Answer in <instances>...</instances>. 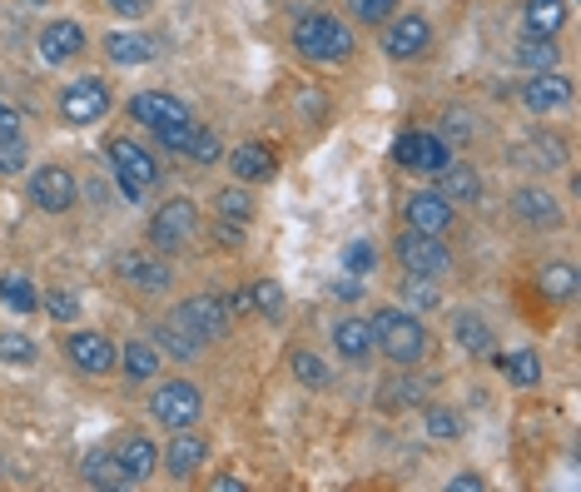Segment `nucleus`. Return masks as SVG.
Listing matches in <instances>:
<instances>
[{"mask_svg": "<svg viewBox=\"0 0 581 492\" xmlns=\"http://www.w3.org/2000/svg\"><path fill=\"white\" fill-rule=\"evenodd\" d=\"M368 328H372V349L388 353V364H397V368H418L432 353L422 318L403 314V308H378V314L368 318Z\"/></svg>", "mask_w": 581, "mask_h": 492, "instance_id": "obj_1", "label": "nucleus"}, {"mask_svg": "<svg viewBox=\"0 0 581 492\" xmlns=\"http://www.w3.org/2000/svg\"><path fill=\"white\" fill-rule=\"evenodd\" d=\"M293 50H299L303 60H343V55H353V36L338 15H303V21L293 25Z\"/></svg>", "mask_w": 581, "mask_h": 492, "instance_id": "obj_2", "label": "nucleus"}, {"mask_svg": "<svg viewBox=\"0 0 581 492\" xmlns=\"http://www.w3.org/2000/svg\"><path fill=\"white\" fill-rule=\"evenodd\" d=\"M110 164H115V179L119 189H125V200H150V189L160 185V164H154V154L144 150V144L135 140H110Z\"/></svg>", "mask_w": 581, "mask_h": 492, "instance_id": "obj_3", "label": "nucleus"}, {"mask_svg": "<svg viewBox=\"0 0 581 492\" xmlns=\"http://www.w3.org/2000/svg\"><path fill=\"white\" fill-rule=\"evenodd\" d=\"M199 235V210L194 200H169L154 210L150 219V244L160 249V254H179V249H189V239Z\"/></svg>", "mask_w": 581, "mask_h": 492, "instance_id": "obj_4", "label": "nucleus"}, {"mask_svg": "<svg viewBox=\"0 0 581 492\" xmlns=\"http://www.w3.org/2000/svg\"><path fill=\"white\" fill-rule=\"evenodd\" d=\"M397 264L407 274H422V279H442L453 269V254L442 244V235H422V229H407L397 235Z\"/></svg>", "mask_w": 581, "mask_h": 492, "instance_id": "obj_5", "label": "nucleus"}, {"mask_svg": "<svg viewBox=\"0 0 581 492\" xmlns=\"http://www.w3.org/2000/svg\"><path fill=\"white\" fill-rule=\"evenodd\" d=\"M393 160L403 169H418V175H438V169L453 164V144L442 135H428V129H403L393 144Z\"/></svg>", "mask_w": 581, "mask_h": 492, "instance_id": "obj_6", "label": "nucleus"}, {"mask_svg": "<svg viewBox=\"0 0 581 492\" xmlns=\"http://www.w3.org/2000/svg\"><path fill=\"white\" fill-rule=\"evenodd\" d=\"M169 324H179L189 339H199V343H214V339H224V328H229V308H224V299H214V293H194V299H185V304L175 308Z\"/></svg>", "mask_w": 581, "mask_h": 492, "instance_id": "obj_7", "label": "nucleus"}, {"mask_svg": "<svg viewBox=\"0 0 581 492\" xmlns=\"http://www.w3.org/2000/svg\"><path fill=\"white\" fill-rule=\"evenodd\" d=\"M150 408L164 428H194L199 413H204V393H199L194 383H185V378H175V383H164L160 393H154Z\"/></svg>", "mask_w": 581, "mask_h": 492, "instance_id": "obj_8", "label": "nucleus"}, {"mask_svg": "<svg viewBox=\"0 0 581 492\" xmlns=\"http://www.w3.org/2000/svg\"><path fill=\"white\" fill-rule=\"evenodd\" d=\"M30 200H36V210H46V214H65V210H75V200H80V185H75L71 169L46 164V169L30 175Z\"/></svg>", "mask_w": 581, "mask_h": 492, "instance_id": "obj_9", "label": "nucleus"}, {"mask_svg": "<svg viewBox=\"0 0 581 492\" xmlns=\"http://www.w3.org/2000/svg\"><path fill=\"white\" fill-rule=\"evenodd\" d=\"M60 115L71 119V125H94V119H105V115H110V90H105V80H94V75L75 80L71 90L60 94Z\"/></svg>", "mask_w": 581, "mask_h": 492, "instance_id": "obj_10", "label": "nucleus"}, {"mask_svg": "<svg viewBox=\"0 0 581 492\" xmlns=\"http://www.w3.org/2000/svg\"><path fill=\"white\" fill-rule=\"evenodd\" d=\"M65 358H71L80 374L100 378V374H110V368L119 364V349L105 339V333H90V328H80V333H71V339H65Z\"/></svg>", "mask_w": 581, "mask_h": 492, "instance_id": "obj_11", "label": "nucleus"}, {"mask_svg": "<svg viewBox=\"0 0 581 492\" xmlns=\"http://www.w3.org/2000/svg\"><path fill=\"white\" fill-rule=\"evenodd\" d=\"M407 229H422V235H447L453 229V204L442 200L438 189H413L403 204Z\"/></svg>", "mask_w": 581, "mask_h": 492, "instance_id": "obj_12", "label": "nucleus"}, {"mask_svg": "<svg viewBox=\"0 0 581 492\" xmlns=\"http://www.w3.org/2000/svg\"><path fill=\"white\" fill-rule=\"evenodd\" d=\"M522 105L532 115H557L571 105V80L557 71H532V80L522 85Z\"/></svg>", "mask_w": 581, "mask_h": 492, "instance_id": "obj_13", "label": "nucleus"}, {"mask_svg": "<svg viewBox=\"0 0 581 492\" xmlns=\"http://www.w3.org/2000/svg\"><path fill=\"white\" fill-rule=\"evenodd\" d=\"M110 453L119 457V468L129 472V482H144L154 468H160V447L150 443V433H140V428H125V433L115 438V447Z\"/></svg>", "mask_w": 581, "mask_h": 492, "instance_id": "obj_14", "label": "nucleus"}, {"mask_svg": "<svg viewBox=\"0 0 581 492\" xmlns=\"http://www.w3.org/2000/svg\"><path fill=\"white\" fill-rule=\"evenodd\" d=\"M428 40H432L428 15H403V21L388 25L383 55H388V60H418L422 50H428Z\"/></svg>", "mask_w": 581, "mask_h": 492, "instance_id": "obj_15", "label": "nucleus"}, {"mask_svg": "<svg viewBox=\"0 0 581 492\" xmlns=\"http://www.w3.org/2000/svg\"><path fill=\"white\" fill-rule=\"evenodd\" d=\"M129 119H135V125H144L154 135L160 125L189 119V105H185V100H175V94H164V90H150V94H135V100H129Z\"/></svg>", "mask_w": 581, "mask_h": 492, "instance_id": "obj_16", "label": "nucleus"}, {"mask_svg": "<svg viewBox=\"0 0 581 492\" xmlns=\"http://www.w3.org/2000/svg\"><path fill=\"white\" fill-rule=\"evenodd\" d=\"M40 60L46 65H71L75 55L85 50V25H75V21H50L46 30H40Z\"/></svg>", "mask_w": 581, "mask_h": 492, "instance_id": "obj_17", "label": "nucleus"}, {"mask_svg": "<svg viewBox=\"0 0 581 492\" xmlns=\"http://www.w3.org/2000/svg\"><path fill=\"white\" fill-rule=\"evenodd\" d=\"M204 457H210V443H204V433H194V428H179L175 443H169V453H164V468H169V478L185 482L189 472L204 468Z\"/></svg>", "mask_w": 581, "mask_h": 492, "instance_id": "obj_18", "label": "nucleus"}, {"mask_svg": "<svg viewBox=\"0 0 581 492\" xmlns=\"http://www.w3.org/2000/svg\"><path fill=\"white\" fill-rule=\"evenodd\" d=\"M105 55L115 60V65H150V60L160 55V46H154V36H144V30H115V36H105Z\"/></svg>", "mask_w": 581, "mask_h": 492, "instance_id": "obj_19", "label": "nucleus"}, {"mask_svg": "<svg viewBox=\"0 0 581 492\" xmlns=\"http://www.w3.org/2000/svg\"><path fill=\"white\" fill-rule=\"evenodd\" d=\"M119 269H125V279L135 283L140 293H164L169 283H175V274H169V264H164V258L129 254V258H119Z\"/></svg>", "mask_w": 581, "mask_h": 492, "instance_id": "obj_20", "label": "nucleus"}, {"mask_svg": "<svg viewBox=\"0 0 581 492\" xmlns=\"http://www.w3.org/2000/svg\"><path fill=\"white\" fill-rule=\"evenodd\" d=\"M333 349L349 358V364H368L372 353V328L363 324V318H338L333 324Z\"/></svg>", "mask_w": 581, "mask_h": 492, "instance_id": "obj_21", "label": "nucleus"}, {"mask_svg": "<svg viewBox=\"0 0 581 492\" xmlns=\"http://www.w3.org/2000/svg\"><path fill=\"white\" fill-rule=\"evenodd\" d=\"M229 169L239 179H244V185H258V179H274V169H279V160H274V150H268V144H239V150L229 154Z\"/></svg>", "mask_w": 581, "mask_h": 492, "instance_id": "obj_22", "label": "nucleus"}, {"mask_svg": "<svg viewBox=\"0 0 581 492\" xmlns=\"http://www.w3.org/2000/svg\"><path fill=\"white\" fill-rule=\"evenodd\" d=\"M438 194L447 204H477L482 200V179L467 164H447V169H438Z\"/></svg>", "mask_w": 581, "mask_h": 492, "instance_id": "obj_23", "label": "nucleus"}, {"mask_svg": "<svg viewBox=\"0 0 581 492\" xmlns=\"http://www.w3.org/2000/svg\"><path fill=\"white\" fill-rule=\"evenodd\" d=\"M522 25H527V36H557L561 25H567V0H527Z\"/></svg>", "mask_w": 581, "mask_h": 492, "instance_id": "obj_24", "label": "nucleus"}, {"mask_svg": "<svg viewBox=\"0 0 581 492\" xmlns=\"http://www.w3.org/2000/svg\"><path fill=\"white\" fill-rule=\"evenodd\" d=\"M85 482L90 488H125L129 472L119 468V457L110 447H94V453H85Z\"/></svg>", "mask_w": 581, "mask_h": 492, "instance_id": "obj_25", "label": "nucleus"}, {"mask_svg": "<svg viewBox=\"0 0 581 492\" xmlns=\"http://www.w3.org/2000/svg\"><path fill=\"white\" fill-rule=\"evenodd\" d=\"M511 214L522 224H557L561 210L552 194H542V189H517V200H511Z\"/></svg>", "mask_w": 581, "mask_h": 492, "instance_id": "obj_26", "label": "nucleus"}, {"mask_svg": "<svg viewBox=\"0 0 581 492\" xmlns=\"http://www.w3.org/2000/svg\"><path fill=\"white\" fill-rule=\"evenodd\" d=\"M497 368L507 374V383H517V388H536V383H542V358H536L532 349L497 353Z\"/></svg>", "mask_w": 581, "mask_h": 492, "instance_id": "obj_27", "label": "nucleus"}, {"mask_svg": "<svg viewBox=\"0 0 581 492\" xmlns=\"http://www.w3.org/2000/svg\"><path fill=\"white\" fill-rule=\"evenodd\" d=\"M453 333L467 353H497V339H492V328L482 324V314H467L463 308V314L453 318Z\"/></svg>", "mask_w": 581, "mask_h": 492, "instance_id": "obj_28", "label": "nucleus"}, {"mask_svg": "<svg viewBox=\"0 0 581 492\" xmlns=\"http://www.w3.org/2000/svg\"><path fill=\"white\" fill-rule=\"evenodd\" d=\"M160 358H164V353L154 349L150 339H135L129 349H119V364H125V374L135 378V383H144V378L160 374Z\"/></svg>", "mask_w": 581, "mask_h": 492, "instance_id": "obj_29", "label": "nucleus"}, {"mask_svg": "<svg viewBox=\"0 0 581 492\" xmlns=\"http://www.w3.org/2000/svg\"><path fill=\"white\" fill-rule=\"evenodd\" d=\"M154 349H160V353H169V358H179V364H189V358H199V353H204V343H199V339H189V333H185V328H179V324H160V328H154Z\"/></svg>", "mask_w": 581, "mask_h": 492, "instance_id": "obj_30", "label": "nucleus"}, {"mask_svg": "<svg viewBox=\"0 0 581 492\" xmlns=\"http://www.w3.org/2000/svg\"><path fill=\"white\" fill-rule=\"evenodd\" d=\"M0 304H11L15 314H36L40 308V293L25 274H0Z\"/></svg>", "mask_w": 581, "mask_h": 492, "instance_id": "obj_31", "label": "nucleus"}, {"mask_svg": "<svg viewBox=\"0 0 581 492\" xmlns=\"http://www.w3.org/2000/svg\"><path fill=\"white\" fill-rule=\"evenodd\" d=\"M536 289H542L552 304H567L571 293H577V269H571V264H546V269L536 274Z\"/></svg>", "mask_w": 581, "mask_h": 492, "instance_id": "obj_32", "label": "nucleus"}, {"mask_svg": "<svg viewBox=\"0 0 581 492\" xmlns=\"http://www.w3.org/2000/svg\"><path fill=\"white\" fill-rule=\"evenodd\" d=\"M517 65H522V71H552V65H557L552 36H527L522 46H517Z\"/></svg>", "mask_w": 581, "mask_h": 492, "instance_id": "obj_33", "label": "nucleus"}, {"mask_svg": "<svg viewBox=\"0 0 581 492\" xmlns=\"http://www.w3.org/2000/svg\"><path fill=\"white\" fill-rule=\"evenodd\" d=\"M194 115L189 119H175V125H160L154 129V144H160V150H169V154H185L189 150V140H194Z\"/></svg>", "mask_w": 581, "mask_h": 492, "instance_id": "obj_34", "label": "nucleus"}, {"mask_svg": "<svg viewBox=\"0 0 581 492\" xmlns=\"http://www.w3.org/2000/svg\"><path fill=\"white\" fill-rule=\"evenodd\" d=\"M36 339H25V333H0V364H15V368H25V364H36Z\"/></svg>", "mask_w": 581, "mask_h": 492, "instance_id": "obj_35", "label": "nucleus"}, {"mask_svg": "<svg viewBox=\"0 0 581 492\" xmlns=\"http://www.w3.org/2000/svg\"><path fill=\"white\" fill-rule=\"evenodd\" d=\"M249 308H258L264 318H279L283 314V289L274 279H258L254 289H249Z\"/></svg>", "mask_w": 581, "mask_h": 492, "instance_id": "obj_36", "label": "nucleus"}, {"mask_svg": "<svg viewBox=\"0 0 581 492\" xmlns=\"http://www.w3.org/2000/svg\"><path fill=\"white\" fill-rule=\"evenodd\" d=\"M40 308H46L55 324H75V318H80V299H75L71 289H50L46 299H40Z\"/></svg>", "mask_w": 581, "mask_h": 492, "instance_id": "obj_37", "label": "nucleus"}, {"mask_svg": "<svg viewBox=\"0 0 581 492\" xmlns=\"http://www.w3.org/2000/svg\"><path fill=\"white\" fill-rule=\"evenodd\" d=\"M219 219H233V224H249L254 219V200H249L244 189H219Z\"/></svg>", "mask_w": 581, "mask_h": 492, "instance_id": "obj_38", "label": "nucleus"}, {"mask_svg": "<svg viewBox=\"0 0 581 492\" xmlns=\"http://www.w3.org/2000/svg\"><path fill=\"white\" fill-rule=\"evenodd\" d=\"M293 374H299V383H308V388H328L324 358H318V353H308V349H293Z\"/></svg>", "mask_w": 581, "mask_h": 492, "instance_id": "obj_39", "label": "nucleus"}, {"mask_svg": "<svg viewBox=\"0 0 581 492\" xmlns=\"http://www.w3.org/2000/svg\"><path fill=\"white\" fill-rule=\"evenodd\" d=\"M189 160L194 164H214L224 154V144H219V135H214V129H194V140H189Z\"/></svg>", "mask_w": 581, "mask_h": 492, "instance_id": "obj_40", "label": "nucleus"}, {"mask_svg": "<svg viewBox=\"0 0 581 492\" xmlns=\"http://www.w3.org/2000/svg\"><path fill=\"white\" fill-rule=\"evenodd\" d=\"M372 264H378V249H372L368 239H353V244L343 249V269L349 274H372Z\"/></svg>", "mask_w": 581, "mask_h": 492, "instance_id": "obj_41", "label": "nucleus"}, {"mask_svg": "<svg viewBox=\"0 0 581 492\" xmlns=\"http://www.w3.org/2000/svg\"><path fill=\"white\" fill-rule=\"evenodd\" d=\"M393 5L397 0H349V11L358 15L363 25H383L388 15H393Z\"/></svg>", "mask_w": 581, "mask_h": 492, "instance_id": "obj_42", "label": "nucleus"}, {"mask_svg": "<svg viewBox=\"0 0 581 492\" xmlns=\"http://www.w3.org/2000/svg\"><path fill=\"white\" fill-rule=\"evenodd\" d=\"M407 299H413V304H422V308H432L438 304V279H422V274H407Z\"/></svg>", "mask_w": 581, "mask_h": 492, "instance_id": "obj_43", "label": "nucleus"}, {"mask_svg": "<svg viewBox=\"0 0 581 492\" xmlns=\"http://www.w3.org/2000/svg\"><path fill=\"white\" fill-rule=\"evenodd\" d=\"M428 433L442 438V443H453V438H457V418L447 408H428Z\"/></svg>", "mask_w": 581, "mask_h": 492, "instance_id": "obj_44", "label": "nucleus"}, {"mask_svg": "<svg viewBox=\"0 0 581 492\" xmlns=\"http://www.w3.org/2000/svg\"><path fill=\"white\" fill-rule=\"evenodd\" d=\"M21 169H25V144L0 140V175H21Z\"/></svg>", "mask_w": 581, "mask_h": 492, "instance_id": "obj_45", "label": "nucleus"}, {"mask_svg": "<svg viewBox=\"0 0 581 492\" xmlns=\"http://www.w3.org/2000/svg\"><path fill=\"white\" fill-rule=\"evenodd\" d=\"M214 244H219V249H244V224L219 219V224H214Z\"/></svg>", "mask_w": 581, "mask_h": 492, "instance_id": "obj_46", "label": "nucleus"}, {"mask_svg": "<svg viewBox=\"0 0 581 492\" xmlns=\"http://www.w3.org/2000/svg\"><path fill=\"white\" fill-rule=\"evenodd\" d=\"M21 129H25L21 110H15V105H5V100H0V140H21Z\"/></svg>", "mask_w": 581, "mask_h": 492, "instance_id": "obj_47", "label": "nucleus"}, {"mask_svg": "<svg viewBox=\"0 0 581 492\" xmlns=\"http://www.w3.org/2000/svg\"><path fill=\"white\" fill-rule=\"evenodd\" d=\"M442 129H447V140H472V119H467L463 110H447V115H442Z\"/></svg>", "mask_w": 581, "mask_h": 492, "instance_id": "obj_48", "label": "nucleus"}, {"mask_svg": "<svg viewBox=\"0 0 581 492\" xmlns=\"http://www.w3.org/2000/svg\"><path fill=\"white\" fill-rule=\"evenodd\" d=\"M115 15H125V21H140V15H150L154 0H105Z\"/></svg>", "mask_w": 581, "mask_h": 492, "instance_id": "obj_49", "label": "nucleus"}, {"mask_svg": "<svg viewBox=\"0 0 581 492\" xmlns=\"http://www.w3.org/2000/svg\"><path fill=\"white\" fill-rule=\"evenodd\" d=\"M447 488H453V492H482V488H488V482L477 478V472H463V478H453V482H447Z\"/></svg>", "mask_w": 581, "mask_h": 492, "instance_id": "obj_50", "label": "nucleus"}, {"mask_svg": "<svg viewBox=\"0 0 581 492\" xmlns=\"http://www.w3.org/2000/svg\"><path fill=\"white\" fill-rule=\"evenodd\" d=\"M214 492H244V482L239 478H214Z\"/></svg>", "mask_w": 581, "mask_h": 492, "instance_id": "obj_51", "label": "nucleus"}, {"mask_svg": "<svg viewBox=\"0 0 581 492\" xmlns=\"http://www.w3.org/2000/svg\"><path fill=\"white\" fill-rule=\"evenodd\" d=\"M25 5H46V0H25Z\"/></svg>", "mask_w": 581, "mask_h": 492, "instance_id": "obj_52", "label": "nucleus"}]
</instances>
